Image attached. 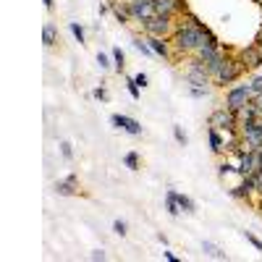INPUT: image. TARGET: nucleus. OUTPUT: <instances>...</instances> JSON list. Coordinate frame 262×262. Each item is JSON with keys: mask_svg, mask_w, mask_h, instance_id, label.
I'll return each instance as SVG.
<instances>
[{"mask_svg": "<svg viewBox=\"0 0 262 262\" xmlns=\"http://www.w3.org/2000/svg\"><path fill=\"white\" fill-rule=\"evenodd\" d=\"M184 21H179V29L176 34L170 37V45H173V55H194L205 45V24L196 18L191 11L186 16H181Z\"/></svg>", "mask_w": 262, "mask_h": 262, "instance_id": "f257e3e1", "label": "nucleus"}, {"mask_svg": "<svg viewBox=\"0 0 262 262\" xmlns=\"http://www.w3.org/2000/svg\"><path fill=\"white\" fill-rule=\"evenodd\" d=\"M244 71H247V66L242 63V58L228 55L226 63H223V69L212 76V86H221V90H226V86H233L238 79H242Z\"/></svg>", "mask_w": 262, "mask_h": 262, "instance_id": "f03ea898", "label": "nucleus"}, {"mask_svg": "<svg viewBox=\"0 0 262 262\" xmlns=\"http://www.w3.org/2000/svg\"><path fill=\"white\" fill-rule=\"evenodd\" d=\"M179 29V21L170 18V16H152L149 21L142 24V32L149 34V37H163V39H170Z\"/></svg>", "mask_w": 262, "mask_h": 262, "instance_id": "7ed1b4c3", "label": "nucleus"}, {"mask_svg": "<svg viewBox=\"0 0 262 262\" xmlns=\"http://www.w3.org/2000/svg\"><path fill=\"white\" fill-rule=\"evenodd\" d=\"M252 97H254V92H252L249 81H247V84H233V86H228V90H226V100H223V105L228 107V111L238 113L247 102H252Z\"/></svg>", "mask_w": 262, "mask_h": 262, "instance_id": "20e7f679", "label": "nucleus"}, {"mask_svg": "<svg viewBox=\"0 0 262 262\" xmlns=\"http://www.w3.org/2000/svg\"><path fill=\"white\" fill-rule=\"evenodd\" d=\"M207 126H212V128H217V131H238V116H236L233 111H228L226 105H221L217 111L210 113Z\"/></svg>", "mask_w": 262, "mask_h": 262, "instance_id": "39448f33", "label": "nucleus"}, {"mask_svg": "<svg viewBox=\"0 0 262 262\" xmlns=\"http://www.w3.org/2000/svg\"><path fill=\"white\" fill-rule=\"evenodd\" d=\"M128 6V13H131V21H137V24L142 27L144 21H149L155 13V0H126Z\"/></svg>", "mask_w": 262, "mask_h": 262, "instance_id": "423d86ee", "label": "nucleus"}, {"mask_svg": "<svg viewBox=\"0 0 262 262\" xmlns=\"http://www.w3.org/2000/svg\"><path fill=\"white\" fill-rule=\"evenodd\" d=\"M155 13L179 18V16L189 13V6H186V0H155Z\"/></svg>", "mask_w": 262, "mask_h": 262, "instance_id": "0eeeda50", "label": "nucleus"}, {"mask_svg": "<svg viewBox=\"0 0 262 262\" xmlns=\"http://www.w3.org/2000/svg\"><path fill=\"white\" fill-rule=\"evenodd\" d=\"M111 123L121 131H126V134L131 137H142V123L137 118H131V116H123V113H113L111 116Z\"/></svg>", "mask_w": 262, "mask_h": 262, "instance_id": "6e6552de", "label": "nucleus"}, {"mask_svg": "<svg viewBox=\"0 0 262 262\" xmlns=\"http://www.w3.org/2000/svg\"><path fill=\"white\" fill-rule=\"evenodd\" d=\"M144 34V32H142ZM147 37V42H149V48H152V53L155 55H160V58H165V60H170V58H176L173 55V45H170V39H163V37H149V34H144Z\"/></svg>", "mask_w": 262, "mask_h": 262, "instance_id": "1a4fd4ad", "label": "nucleus"}, {"mask_svg": "<svg viewBox=\"0 0 262 262\" xmlns=\"http://www.w3.org/2000/svg\"><path fill=\"white\" fill-rule=\"evenodd\" d=\"M238 58H242V63L247 66V71H254L262 66V50L257 45H249L244 50H238Z\"/></svg>", "mask_w": 262, "mask_h": 262, "instance_id": "9d476101", "label": "nucleus"}, {"mask_svg": "<svg viewBox=\"0 0 262 262\" xmlns=\"http://www.w3.org/2000/svg\"><path fill=\"white\" fill-rule=\"evenodd\" d=\"M55 194H60V196H76L79 194V176H76V173H69L63 181H55Z\"/></svg>", "mask_w": 262, "mask_h": 262, "instance_id": "9b49d317", "label": "nucleus"}, {"mask_svg": "<svg viewBox=\"0 0 262 262\" xmlns=\"http://www.w3.org/2000/svg\"><path fill=\"white\" fill-rule=\"evenodd\" d=\"M207 137H210V149L215 152V155H223V142H226L223 131H217V128L207 126Z\"/></svg>", "mask_w": 262, "mask_h": 262, "instance_id": "f8f14e48", "label": "nucleus"}, {"mask_svg": "<svg viewBox=\"0 0 262 262\" xmlns=\"http://www.w3.org/2000/svg\"><path fill=\"white\" fill-rule=\"evenodd\" d=\"M202 252H205V257H210V259H221V262H228L231 257H228V252H223L217 244H212V242H202Z\"/></svg>", "mask_w": 262, "mask_h": 262, "instance_id": "ddd939ff", "label": "nucleus"}, {"mask_svg": "<svg viewBox=\"0 0 262 262\" xmlns=\"http://www.w3.org/2000/svg\"><path fill=\"white\" fill-rule=\"evenodd\" d=\"M111 11H113V16L121 21V24H131V13H128V6H126V0H111Z\"/></svg>", "mask_w": 262, "mask_h": 262, "instance_id": "4468645a", "label": "nucleus"}, {"mask_svg": "<svg viewBox=\"0 0 262 262\" xmlns=\"http://www.w3.org/2000/svg\"><path fill=\"white\" fill-rule=\"evenodd\" d=\"M165 212L170 217H179L181 215V207H179V200H176V191H173V189L165 191Z\"/></svg>", "mask_w": 262, "mask_h": 262, "instance_id": "2eb2a0df", "label": "nucleus"}, {"mask_svg": "<svg viewBox=\"0 0 262 262\" xmlns=\"http://www.w3.org/2000/svg\"><path fill=\"white\" fill-rule=\"evenodd\" d=\"M55 42H58V29H55V24H50V21H48V24L42 27V45L53 48Z\"/></svg>", "mask_w": 262, "mask_h": 262, "instance_id": "dca6fc26", "label": "nucleus"}, {"mask_svg": "<svg viewBox=\"0 0 262 262\" xmlns=\"http://www.w3.org/2000/svg\"><path fill=\"white\" fill-rule=\"evenodd\" d=\"M236 116H238V123H244V121H254V118H259V111L254 107V102H247Z\"/></svg>", "mask_w": 262, "mask_h": 262, "instance_id": "f3484780", "label": "nucleus"}, {"mask_svg": "<svg viewBox=\"0 0 262 262\" xmlns=\"http://www.w3.org/2000/svg\"><path fill=\"white\" fill-rule=\"evenodd\" d=\"M176 200H179V207H181V212H186V215H194V212H196V202L191 200V196H186V194L176 191Z\"/></svg>", "mask_w": 262, "mask_h": 262, "instance_id": "a211bd4d", "label": "nucleus"}, {"mask_svg": "<svg viewBox=\"0 0 262 262\" xmlns=\"http://www.w3.org/2000/svg\"><path fill=\"white\" fill-rule=\"evenodd\" d=\"M131 45H134V50H139L142 55H155V53H152V48H149V42H147V37H144V34H142V37L137 34L134 39H131Z\"/></svg>", "mask_w": 262, "mask_h": 262, "instance_id": "6ab92c4d", "label": "nucleus"}, {"mask_svg": "<svg viewBox=\"0 0 262 262\" xmlns=\"http://www.w3.org/2000/svg\"><path fill=\"white\" fill-rule=\"evenodd\" d=\"M111 55H113V69H116L118 74H123V69H126V55H123V50H121V48H113Z\"/></svg>", "mask_w": 262, "mask_h": 262, "instance_id": "aec40b11", "label": "nucleus"}, {"mask_svg": "<svg viewBox=\"0 0 262 262\" xmlns=\"http://www.w3.org/2000/svg\"><path fill=\"white\" fill-rule=\"evenodd\" d=\"M210 90L212 86H186V95L194 100H205V97H210Z\"/></svg>", "mask_w": 262, "mask_h": 262, "instance_id": "412c9836", "label": "nucleus"}, {"mask_svg": "<svg viewBox=\"0 0 262 262\" xmlns=\"http://www.w3.org/2000/svg\"><path fill=\"white\" fill-rule=\"evenodd\" d=\"M123 165H126L128 170H139V165H142L139 152H126V155H123Z\"/></svg>", "mask_w": 262, "mask_h": 262, "instance_id": "4be33fe9", "label": "nucleus"}, {"mask_svg": "<svg viewBox=\"0 0 262 262\" xmlns=\"http://www.w3.org/2000/svg\"><path fill=\"white\" fill-rule=\"evenodd\" d=\"M69 29H71V34L76 37V42H79V45H86V39H84V27H81V24L71 21V24H69Z\"/></svg>", "mask_w": 262, "mask_h": 262, "instance_id": "5701e85b", "label": "nucleus"}, {"mask_svg": "<svg viewBox=\"0 0 262 262\" xmlns=\"http://www.w3.org/2000/svg\"><path fill=\"white\" fill-rule=\"evenodd\" d=\"M97 66L102 71H107L113 66V55H107V53H97Z\"/></svg>", "mask_w": 262, "mask_h": 262, "instance_id": "b1692460", "label": "nucleus"}, {"mask_svg": "<svg viewBox=\"0 0 262 262\" xmlns=\"http://www.w3.org/2000/svg\"><path fill=\"white\" fill-rule=\"evenodd\" d=\"M173 139H176V142H179L181 147H186V144H189V137L184 134V128H181L179 123H176V126H173Z\"/></svg>", "mask_w": 262, "mask_h": 262, "instance_id": "393cba45", "label": "nucleus"}, {"mask_svg": "<svg viewBox=\"0 0 262 262\" xmlns=\"http://www.w3.org/2000/svg\"><path fill=\"white\" fill-rule=\"evenodd\" d=\"M126 90H128V95L134 100H139V84L134 81V76H126Z\"/></svg>", "mask_w": 262, "mask_h": 262, "instance_id": "a878e982", "label": "nucleus"}, {"mask_svg": "<svg viewBox=\"0 0 262 262\" xmlns=\"http://www.w3.org/2000/svg\"><path fill=\"white\" fill-rule=\"evenodd\" d=\"M60 155H63L66 160H69V163H71V160H74V144L63 139V142H60Z\"/></svg>", "mask_w": 262, "mask_h": 262, "instance_id": "bb28decb", "label": "nucleus"}, {"mask_svg": "<svg viewBox=\"0 0 262 262\" xmlns=\"http://www.w3.org/2000/svg\"><path fill=\"white\" fill-rule=\"evenodd\" d=\"M92 97H95L97 102H107V100H111V95H107V90H105V84H100V86H97V90L92 92Z\"/></svg>", "mask_w": 262, "mask_h": 262, "instance_id": "cd10ccee", "label": "nucleus"}, {"mask_svg": "<svg viewBox=\"0 0 262 262\" xmlns=\"http://www.w3.org/2000/svg\"><path fill=\"white\" fill-rule=\"evenodd\" d=\"M242 233H244V238H247V242H249V244H252L257 252H262V242H259V238H257L252 231H242Z\"/></svg>", "mask_w": 262, "mask_h": 262, "instance_id": "c85d7f7f", "label": "nucleus"}, {"mask_svg": "<svg viewBox=\"0 0 262 262\" xmlns=\"http://www.w3.org/2000/svg\"><path fill=\"white\" fill-rule=\"evenodd\" d=\"M113 233H118V236H126L128 233V226H126V221H113Z\"/></svg>", "mask_w": 262, "mask_h": 262, "instance_id": "c756f323", "label": "nucleus"}, {"mask_svg": "<svg viewBox=\"0 0 262 262\" xmlns=\"http://www.w3.org/2000/svg\"><path fill=\"white\" fill-rule=\"evenodd\" d=\"M249 86H252L254 95H262V74H257L254 79H249Z\"/></svg>", "mask_w": 262, "mask_h": 262, "instance_id": "7c9ffc66", "label": "nucleus"}, {"mask_svg": "<svg viewBox=\"0 0 262 262\" xmlns=\"http://www.w3.org/2000/svg\"><path fill=\"white\" fill-rule=\"evenodd\" d=\"M90 259H92V262H102V259H107V254H105L102 249H95V252L90 254Z\"/></svg>", "mask_w": 262, "mask_h": 262, "instance_id": "2f4dec72", "label": "nucleus"}, {"mask_svg": "<svg viewBox=\"0 0 262 262\" xmlns=\"http://www.w3.org/2000/svg\"><path fill=\"white\" fill-rule=\"evenodd\" d=\"M134 81H137V84L142 86V90H144V86L149 84V79H147V74H137V76H134Z\"/></svg>", "mask_w": 262, "mask_h": 262, "instance_id": "473e14b6", "label": "nucleus"}, {"mask_svg": "<svg viewBox=\"0 0 262 262\" xmlns=\"http://www.w3.org/2000/svg\"><path fill=\"white\" fill-rule=\"evenodd\" d=\"M254 181H257V194H259V200H262V170L254 173Z\"/></svg>", "mask_w": 262, "mask_h": 262, "instance_id": "72a5a7b5", "label": "nucleus"}, {"mask_svg": "<svg viewBox=\"0 0 262 262\" xmlns=\"http://www.w3.org/2000/svg\"><path fill=\"white\" fill-rule=\"evenodd\" d=\"M252 102H254V107H257L259 116H262V95H254V97H252Z\"/></svg>", "mask_w": 262, "mask_h": 262, "instance_id": "f704fd0d", "label": "nucleus"}, {"mask_svg": "<svg viewBox=\"0 0 262 262\" xmlns=\"http://www.w3.org/2000/svg\"><path fill=\"white\" fill-rule=\"evenodd\" d=\"M163 257H165L168 262H179V257H176V254H173V252H163Z\"/></svg>", "mask_w": 262, "mask_h": 262, "instance_id": "c9c22d12", "label": "nucleus"}, {"mask_svg": "<svg viewBox=\"0 0 262 262\" xmlns=\"http://www.w3.org/2000/svg\"><path fill=\"white\" fill-rule=\"evenodd\" d=\"M254 45L262 50V29H259V32H257V37H254Z\"/></svg>", "mask_w": 262, "mask_h": 262, "instance_id": "e433bc0d", "label": "nucleus"}, {"mask_svg": "<svg viewBox=\"0 0 262 262\" xmlns=\"http://www.w3.org/2000/svg\"><path fill=\"white\" fill-rule=\"evenodd\" d=\"M158 242L165 247V244H168V236H165V233H158Z\"/></svg>", "mask_w": 262, "mask_h": 262, "instance_id": "4c0bfd02", "label": "nucleus"}, {"mask_svg": "<svg viewBox=\"0 0 262 262\" xmlns=\"http://www.w3.org/2000/svg\"><path fill=\"white\" fill-rule=\"evenodd\" d=\"M42 3H45V8H48V11H53V6H55V0H42Z\"/></svg>", "mask_w": 262, "mask_h": 262, "instance_id": "58836bf2", "label": "nucleus"}, {"mask_svg": "<svg viewBox=\"0 0 262 262\" xmlns=\"http://www.w3.org/2000/svg\"><path fill=\"white\" fill-rule=\"evenodd\" d=\"M257 165H259V170H262V149L257 152Z\"/></svg>", "mask_w": 262, "mask_h": 262, "instance_id": "ea45409f", "label": "nucleus"}]
</instances>
